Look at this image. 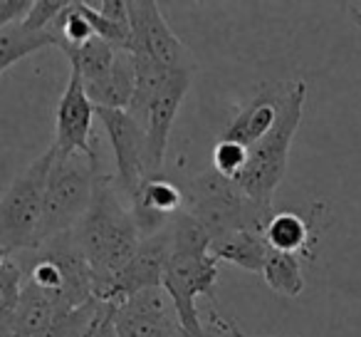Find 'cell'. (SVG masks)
Returning <instances> with one entry per match:
<instances>
[{"instance_id": "3", "label": "cell", "mask_w": 361, "mask_h": 337, "mask_svg": "<svg viewBox=\"0 0 361 337\" xmlns=\"http://www.w3.org/2000/svg\"><path fill=\"white\" fill-rule=\"evenodd\" d=\"M186 211L206 226L211 241L233 231H267L275 216L272 203L250 199L235 182L221 177L216 169L196 177L186 189Z\"/></svg>"}, {"instance_id": "18", "label": "cell", "mask_w": 361, "mask_h": 337, "mask_svg": "<svg viewBox=\"0 0 361 337\" xmlns=\"http://www.w3.org/2000/svg\"><path fill=\"white\" fill-rule=\"evenodd\" d=\"M55 32L47 30H25L20 25H11L6 30H0V72H8L16 62L25 60L27 55L45 47H57Z\"/></svg>"}, {"instance_id": "23", "label": "cell", "mask_w": 361, "mask_h": 337, "mask_svg": "<svg viewBox=\"0 0 361 337\" xmlns=\"http://www.w3.org/2000/svg\"><path fill=\"white\" fill-rule=\"evenodd\" d=\"M201 337H252V335H245V332L238 330L233 322L223 320L221 315H216V310H211L208 317H203Z\"/></svg>"}, {"instance_id": "26", "label": "cell", "mask_w": 361, "mask_h": 337, "mask_svg": "<svg viewBox=\"0 0 361 337\" xmlns=\"http://www.w3.org/2000/svg\"><path fill=\"white\" fill-rule=\"evenodd\" d=\"M351 18H354V23L361 28V8H351Z\"/></svg>"}, {"instance_id": "14", "label": "cell", "mask_w": 361, "mask_h": 337, "mask_svg": "<svg viewBox=\"0 0 361 337\" xmlns=\"http://www.w3.org/2000/svg\"><path fill=\"white\" fill-rule=\"evenodd\" d=\"M295 87V80L290 82H265L257 90V95L252 97L247 105H243V110L231 119V124L223 129L221 139L235 141V144L245 146L247 151L255 144H260L272 129H275L280 112L285 107L287 95Z\"/></svg>"}, {"instance_id": "24", "label": "cell", "mask_w": 361, "mask_h": 337, "mask_svg": "<svg viewBox=\"0 0 361 337\" xmlns=\"http://www.w3.org/2000/svg\"><path fill=\"white\" fill-rule=\"evenodd\" d=\"M99 16H104L106 20L116 23V25L129 28V0H102V3H90Z\"/></svg>"}, {"instance_id": "1", "label": "cell", "mask_w": 361, "mask_h": 337, "mask_svg": "<svg viewBox=\"0 0 361 337\" xmlns=\"http://www.w3.org/2000/svg\"><path fill=\"white\" fill-rule=\"evenodd\" d=\"M75 236L92 268L94 292L102 300L144 241L131 203L119 191L116 179L99 177L92 208L75 228Z\"/></svg>"}, {"instance_id": "15", "label": "cell", "mask_w": 361, "mask_h": 337, "mask_svg": "<svg viewBox=\"0 0 361 337\" xmlns=\"http://www.w3.org/2000/svg\"><path fill=\"white\" fill-rule=\"evenodd\" d=\"M67 55L72 65V72H77L85 85L90 100L94 102L99 97V92L109 85L111 72H114V62H116V47H111L106 40L94 37L92 42L82 47H67L62 50Z\"/></svg>"}, {"instance_id": "9", "label": "cell", "mask_w": 361, "mask_h": 337, "mask_svg": "<svg viewBox=\"0 0 361 337\" xmlns=\"http://www.w3.org/2000/svg\"><path fill=\"white\" fill-rule=\"evenodd\" d=\"M129 23H131V47L136 57L154 60L166 70H183L193 67L183 42L173 35L166 23L161 8L154 0H129Z\"/></svg>"}, {"instance_id": "20", "label": "cell", "mask_w": 361, "mask_h": 337, "mask_svg": "<svg viewBox=\"0 0 361 337\" xmlns=\"http://www.w3.org/2000/svg\"><path fill=\"white\" fill-rule=\"evenodd\" d=\"M25 271L16 256H0V327L8 325L25 290Z\"/></svg>"}, {"instance_id": "7", "label": "cell", "mask_w": 361, "mask_h": 337, "mask_svg": "<svg viewBox=\"0 0 361 337\" xmlns=\"http://www.w3.org/2000/svg\"><path fill=\"white\" fill-rule=\"evenodd\" d=\"M307 85L302 80H295V87L287 95L285 107L280 112L275 129L250 149L247 166L235 179V184L250 199L260 203H272L277 187L282 184L287 174V161H290V146L300 129L302 112H305Z\"/></svg>"}, {"instance_id": "13", "label": "cell", "mask_w": 361, "mask_h": 337, "mask_svg": "<svg viewBox=\"0 0 361 337\" xmlns=\"http://www.w3.org/2000/svg\"><path fill=\"white\" fill-rule=\"evenodd\" d=\"M97 117V105L90 100L80 75L70 72L65 92L57 105V119H55V146L57 154H87L94 156L92 146V124Z\"/></svg>"}, {"instance_id": "12", "label": "cell", "mask_w": 361, "mask_h": 337, "mask_svg": "<svg viewBox=\"0 0 361 337\" xmlns=\"http://www.w3.org/2000/svg\"><path fill=\"white\" fill-rule=\"evenodd\" d=\"M116 337H188L164 288L144 290L116 307Z\"/></svg>"}, {"instance_id": "25", "label": "cell", "mask_w": 361, "mask_h": 337, "mask_svg": "<svg viewBox=\"0 0 361 337\" xmlns=\"http://www.w3.org/2000/svg\"><path fill=\"white\" fill-rule=\"evenodd\" d=\"M114 315H116V310L111 312L109 317H106L104 322L99 325V330L94 332L92 337H116V325H114Z\"/></svg>"}, {"instance_id": "16", "label": "cell", "mask_w": 361, "mask_h": 337, "mask_svg": "<svg viewBox=\"0 0 361 337\" xmlns=\"http://www.w3.org/2000/svg\"><path fill=\"white\" fill-rule=\"evenodd\" d=\"M211 253L218 261L231 263L243 271L262 273L270 256V243L265 231H233L211 241Z\"/></svg>"}, {"instance_id": "21", "label": "cell", "mask_w": 361, "mask_h": 337, "mask_svg": "<svg viewBox=\"0 0 361 337\" xmlns=\"http://www.w3.org/2000/svg\"><path fill=\"white\" fill-rule=\"evenodd\" d=\"M247 159H250V151L235 141L218 139L216 149H213V169L231 182L240 177V172L247 166Z\"/></svg>"}, {"instance_id": "17", "label": "cell", "mask_w": 361, "mask_h": 337, "mask_svg": "<svg viewBox=\"0 0 361 337\" xmlns=\"http://www.w3.org/2000/svg\"><path fill=\"white\" fill-rule=\"evenodd\" d=\"M265 238L270 243L272 251L290 253V256L300 258H312V241L314 233L305 216L295 211H275V216L267 223Z\"/></svg>"}, {"instance_id": "22", "label": "cell", "mask_w": 361, "mask_h": 337, "mask_svg": "<svg viewBox=\"0 0 361 337\" xmlns=\"http://www.w3.org/2000/svg\"><path fill=\"white\" fill-rule=\"evenodd\" d=\"M32 6H35V0H3L0 3V30L25 20Z\"/></svg>"}, {"instance_id": "8", "label": "cell", "mask_w": 361, "mask_h": 337, "mask_svg": "<svg viewBox=\"0 0 361 337\" xmlns=\"http://www.w3.org/2000/svg\"><path fill=\"white\" fill-rule=\"evenodd\" d=\"M97 117L104 124L116 159V187L126 201H134L141 184L149 179L146 174V134L141 124L126 110H106L97 107Z\"/></svg>"}, {"instance_id": "19", "label": "cell", "mask_w": 361, "mask_h": 337, "mask_svg": "<svg viewBox=\"0 0 361 337\" xmlns=\"http://www.w3.org/2000/svg\"><path fill=\"white\" fill-rule=\"evenodd\" d=\"M262 278H265L267 288L282 297H300L305 290V273H302L300 256H290V253H280L270 248Z\"/></svg>"}, {"instance_id": "4", "label": "cell", "mask_w": 361, "mask_h": 337, "mask_svg": "<svg viewBox=\"0 0 361 337\" xmlns=\"http://www.w3.org/2000/svg\"><path fill=\"white\" fill-rule=\"evenodd\" d=\"M16 258L25 271L27 283L50 295L62 297L70 305H85L97 297L92 268L82 253L75 231L47 238L37 248L18 253Z\"/></svg>"}, {"instance_id": "11", "label": "cell", "mask_w": 361, "mask_h": 337, "mask_svg": "<svg viewBox=\"0 0 361 337\" xmlns=\"http://www.w3.org/2000/svg\"><path fill=\"white\" fill-rule=\"evenodd\" d=\"M169 256H171V223L164 231L141 241L139 251L134 253L129 266L119 273L114 285L109 288V292L102 300L119 307L121 302L139 295V292L164 288V273H166Z\"/></svg>"}, {"instance_id": "6", "label": "cell", "mask_w": 361, "mask_h": 337, "mask_svg": "<svg viewBox=\"0 0 361 337\" xmlns=\"http://www.w3.org/2000/svg\"><path fill=\"white\" fill-rule=\"evenodd\" d=\"M99 184V161L87 154H57L45 189V218L40 243L60 233L75 231L94 201Z\"/></svg>"}, {"instance_id": "5", "label": "cell", "mask_w": 361, "mask_h": 337, "mask_svg": "<svg viewBox=\"0 0 361 337\" xmlns=\"http://www.w3.org/2000/svg\"><path fill=\"white\" fill-rule=\"evenodd\" d=\"M55 146L37 156L11 184L0 201V256H18L40 246L45 218V189L50 177Z\"/></svg>"}, {"instance_id": "10", "label": "cell", "mask_w": 361, "mask_h": 337, "mask_svg": "<svg viewBox=\"0 0 361 337\" xmlns=\"http://www.w3.org/2000/svg\"><path fill=\"white\" fill-rule=\"evenodd\" d=\"M191 77H193V67L171 72L169 80L161 87V92L151 102L144 122H141V129L146 134V174H149V179L159 177V172L164 169L169 136L171 129H173L176 114H178L180 105H183V97L188 95Z\"/></svg>"}, {"instance_id": "2", "label": "cell", "mask_w": 361, "mask_h": 337, "mask_svg": "<svg viewBox=\"0 0 361 337\" xmlns=\"http://www.w3.org/2000/svg\"><path fill=\"white\" fill-rule=\"evenodd\" d=\"M218 263L221 261L211 253V233L183 208L171 221V256L164 273V290L188 337H201L203 332L198 297L213 300Z\"/></svg>"}]
</instances>
